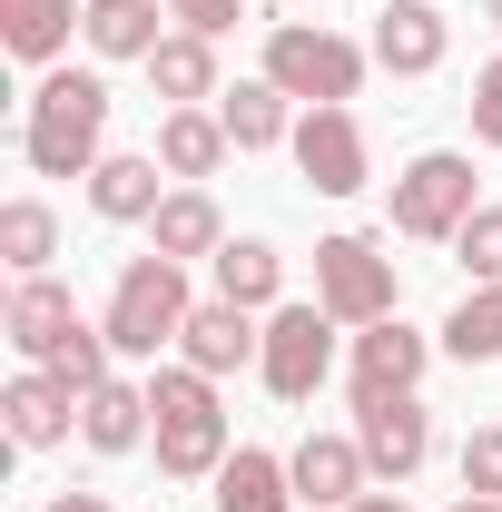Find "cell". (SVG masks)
<instances>
[{
  "instance_id": "cell-29",
  "label": "cell",
  "mask_w": 502,
  "mask_h": 512,
  "mask_svg": "<svg viewBox=\"0 0 502 512\" xmlns=\"http://www.w3.org/2000/svg\"><path fill=\"white\" fill-rule=\"evenodd\" d=\"M453 266L473 286H502V207H473V227L453 237Z\"/></svg>"
},
{
  "instance_id": "cell-12",
  "label": "cell",
  "mask_w": 502,
  "mask_h": 512,
  "mask_svg": "<svg viewBox=\"0 0 502 512\" xmlns=\"http://www.w3.org/2000/svg\"><path fill=\"white\" fill-rule=\"evenodd\" d=\"M0 414H10V444H20V453H50V444L79 434V384H60L50 365H30V375H10Z\"/></svg>"
},
{
  "instance_id": "cell-11",
  "label": "cell",
  "mask_w": 502,
  "mask_h": 512,
  "mask_svg": "<svg viewBox=\"0 0 502 512\" xmlns=\"http://www.w3.org/2000/svg\"><path fill=\"white\" fill-rule=\"evenodd\" d=\"M443 50H453V20H443L434 0H384V10H375V69H394V79H434Z\"/></svg>"
},
{
  "instance_id": "cell-31",
  "label": "cell",
  "mask_w": 502,
  "mask_h": 512,
  "mask_svg": "<svg viewBox=\"0 0 502 512\" xmlns=\"http://www.w3.org/2000/svg\"><path fill=\"white\" fill-rule=\"evenodd\" d=\"M463 109H473V138H483V148H502V60L473 69V99H463Z\"/></svg>"
},
{
  "instance_id": "cell-6",
  "label": "cell",
  "mask_w": 502,
  "mask_h": 512,
  "mask_svg": "<svg viewBox=\"0 0 502 512\" xmlns=\"http://www.w3.org/2000/svg\"><path fill=\"white\" fill-rule=\"evenodd\" d=\"M315 306L335 325H384L394 306H404V286H394V256L375 247V237H325L315 247Z\"/></svg>"
},
{
  "instance_id": "cell-17",
  "label": "cell",
  "mask_w": 502,
  "mask_h": 512,
  "mask_svg": "<svg viewBox=\"0 0 502 512\" xmlns=\"http://www.w3.org/2000/svg\"><path fill=\"white\" fill-rule=\"evenodd\" d=\"M158 197H168V178H158V158H138V148H109V158L89 168V207H99L109 227H148Z\"/></svg>"
},
{
  "instance_id": "cell-16",
  "label": "cell",
  "mask_w": 502,
  "mask_h": 512,
  "mask_svg": "<svg viewBox=\"0 0 502 512\" xmlns=\"http://www.w3.org/2000/svg\"><path fill=\"white\" fill-rule=\"evenodd\" d=\"M148 424H158V414H148V384H128V375H109V384L79 394V444L89 453H138Z\"/></svg>"
},
{
  "instance_id": "cell-15",
  "label": "cell",
  "mask_w": 502,
  "mask_h": 512,
  "mask_svg": "<svg viewBox=\"0 0 502 512\" xmlns=\"http://www.w3.org/2000/svg\"><path fill=\"white\" fill-rule=\"evenodd\" d=\"M69 325H79V296H69L60 276H20V286H10V316H0V335H10L30 365H50V345H60Z\"/></svg>"
},
{
  "instance_id": "cell-4",
  "label": "cell",
  "mask_w": 502,
  "mask_h": 512,
  "mask_svg": "<svg viewBox=\"0 0 502 512\" xmlns=\"http://www.w3.org/2000/svg\"><path fill=\"white\" fill-rule=\"evenodd\" d=\"M365 60H375V50L335 40L325 20H276V30H266V69H256V79H276V89H286V99H306V109H345V99L365 89Z\"/></svg>"
},
{
  "instance_id": "cell-14",
  "label": "cell",
  "mask_w": 502,
  "mask_h": 512,
  "mask_svg": "<svg viewBox=\"0 0 502 512\" xmlns=\"http://www.w3.org/2000/svg\"><path fill=\"white\" fill-rule=\"evenodd\" d=\"M256 355H266V325H256L247 306H227V296H207L188 316V335H178V365H197V375H237Z\"/></svg>"
},
{
  "instance_id": "cell-9",
  "label": "cell",
  "mask_w": 502,
  "mask_h": 512,
  "mask_svg": "<svg viewBox=\"0 0 502 512\" xmlns=\"http://www.w3.org/2000/svg\"><path fill=\"white\" fill-rule=\"evenodd\" d=\"M355 444H365V463L384 483H414L434 463V414L414 394H375V404H355Z\"/></svg>"
},
{
  "instance_id": "cell-7",
  "label": "cell",
  "mask_w": 502,
  "mask_h": 512,
  "mask_svg": "<svg viewBox=\"0 0 502 512\" xmlns=\"http://www.w3.org/2000/svg\"><path fill=\"white\" fill-rule=\"evenodd\" d=\"M256 375H266V394L276 404H306L315 384L335 375V316L325 306H266V355H256Z\"/></svg>"
},
{
  "instance_id": "cell-27",
  "label": "cell",
  "mask_w": 502,
  "mask_h": 512,
  "mask_svg": "<svg viewBox=\"0 0 502 512\" xmlns=\"http://www.w3.org/2000/svg\"><path fill=\"white\" fill-rule=\"evenodd\" d=\"M443 355H453V365H502V286H473V296L443 316Z\"/></svg>"
},
{
  "instance_id": "cell-13",
  "label": "cell",
  "mask_w": 502,
  "mask_h": 512,
  "mask_svg": "<svg viewBox=\"0 0 502 512\" xmlns=\"http://www.w3.org/2000/svg\"><path fill=\"white\" fill-rule=\"evenodd\" d=\"M286 473H296V503H315V512H345V503H365V444L355 434H306V444L286 453Z\"/></svg>"
},
{
  "instance_id": "cell-30",
  "label": "cell",
  "mask_w": 502,
  "mask_h": 512,
  "mask_svg": "<svg viewBox=\"0 0 502 512\" xmlns=\"http://www.w3.org/2000/svg\"><path fill=\"white\" fill-rule=\"evenodd\" d=\"M463 493L502 503V424H473V434H463Z\"/></svg>"
},
{
  "instance_id": "cell-33",
  "label": "cell",
  "mask_w": 502,
  "mask_h": 512,
  "mask_svg": "<svg viewBox=\"0 0 502 512\" xmlns=\"http://www.w3.org/2000/svg\"><path fill=\"white\" fill-rule=\"evenodd\" d=\"M50 512H109V493H50Z\"/></svg>"
},
{
  "instance_id": "cell-32",
  "label": "cell",
  "mask_w": 502,
  "mask_h": 512,
  "mask_svg": "<svg viewBox=\"0 0 502 512\" xmlns=\"http://www.w3.org/2000/svg\"><path fill=\"white\" fill-rule=\"evenodd\" d=\"M168 20L197 30V40H217V30H237V20H247V0H168Z\"/></svg>"
},
{
  "instance_id": "cell-8",
  "label": "cell",
  "mask_w": 502,
  "mask_h": 512,
  "mask_svg": "<svg viewBox=\"0 0 502 512\" xmlns=\"http://www.w3.org/2000/svg\"><path fill=\"white\" fill-rule=\"evenodd\" d=\"M286 148H296V178H306L315 197H355L365 178H375V158H365V128H355V109H306Z\"/></svg>"
},
{
  "instance_id": "cell-20",
  "label": "cell",
  "mask_w": 502,
  "mask_h": 512,
  "mask_svg": "<svg viewBox=\"0 0 502 512\" xmlns=\"http://www.w3.org/2000/svg\"><path fill=\"white\" fill-rule=\"evenodd\" d=\"M79 20H89V0H0V50L30 60V69H50Z\"/></svg>"
},
{
  "instance_id": "cell-3",
  "label": "cell",
  "mask_w": 502,
  "mask_h": 512,
  "mask_svg": "<svg viewBox=\"0 0 502 512\" xmlns=\"http://www.w3.org/2000/svg\"><path fill=\"white\" fill-rule=\"evenodd\" d=\"M188 316H197V296H188V266H178V256H128L119 266V286H109V345H119V355H158V345H178V335H188Z\"/></svg>"
},
{
  "instance_id": "cell-23",
  "label": "cell",
  "mask_w": 502,
  "mask_h": 512,
  "mask_svg": "<svg viewBox=\"0 0 502 512\" xmlns=\"http://www.w3.org/2000/svg\"><path fill=\"white\" fill-rule=\"evenodd\" d=\"M217 119H227L237 148H286L296 138V99L276 79H237V89H217Z\"/></svg>"
},
{
  "instance_id": "cell-36",
  "label": "cell",
  "mask_w": 502,
  "mask_h": 512,
  "mask_svg": "<svg viewBox=\"0 0 502 512\" xmlns=\"http://www.w3.org/2000/svg\"><path fill=\"white\" fill-rule=\"evenodd\" d=\"M483 20H493V30H502V0H483Z\"/></svg>"
},
{
  "instance_id": "cell-34",
  "label": "cell",
  "mask_w": 502,
  "mask_h": 512,
  "mask_svg": "<svg viewBox=\"0 0 502 512\" xmlns=\"http://www.w3.org/2000/svg\"><path fill=\"white\" fill-rule=\"evenodd\" d=\"M345 512H414L404 493H365V503H345Z\"/></svg>"
},
{
  "instance_id": "cell-24",
  "label": "cell",
  "mask_w": 502,
  "mask_h": 512,
  "mask_svg": "<svg viewBox=\"0 0 502 512\" xmlns=\"http://www.w3.org/2000/svg\"><path fill=\"white\" fill-rule=\"evenodd\" d=\"M207 266H217V296H227V306H286V256L266 247V237H227V247L207 256Z\"/></svg>"
},
{
  "instance_id": "cell-22",
  "label": "cell",
  "mask_w": 502,
  "mask_h": 512,
  "mask_svg": "<svg viewBox=\"0 0 502 512\" xmlns=\"http://www.w3.org/2000/svg\"><path fill=\"white\" fill-rule=\"evenodd\" d=\"M296 503V473H286V453L266 444H237L217 463V512H286Z\"/></svg>"
},
{
  "instance_id": "cell-2",
  "label": "cell",
  "mask_w": 502,
  "mask_h": 512,
  "mask_svg": "<svg viewBox=\"0 0 502 512\" xmlns=\"http://www.w3.org/2000/svg\"><path fill=\"white\" fill-rule=\"evenodd\" d=\"M148 434H158V473L168 483H217V463H227V404H217V375H197V365H158L148 375Z\"/></svg>"
},
{
  "instance_id": "cell-19",
  "label": "cell",
  "mask_w": 502,
  "mask_h": 512,
  "mask_svg": "<svg viewBox=\"0 0 502 512\" xmlns=\"http://www.w3.org/2000/svg\"><path fill=\"white\" fill-rule=\"evenodd\" d=\"M138 69H148V89H158L168 109H207V99H217V40H197V30H168Z\"/></svg>"
},
{
  "instance_id": "cell-35",
  "label": "cell",
  "mask_w": 502,
  "mask_h": 512,
  "mask_svg": "<svg viewBox=\"0 0 502 512\" xmlns=\"http://www.w3.org/2000/svg\"><path fill=\"white\" fill-rule=\"evenodd\" d=\"M453 512H502V503H483V493H463V503H453Z\"/></svg>"
},
{
  "instance_id": "cell-26",
  "label": "cell",
  "mask_w": 502,
  "mask_h": 512,
  "mask_svg": "<svg viewBox=\"0 0 502 512\" xmlns=\"http://www.w3.org/2000/svg\"><path fill=\"white\" fill-rule=\"evenodd\" d=\"M50 256H60V217L40 197H10L0 207V266L10 276H50Z\"/></svg>"
},
{
  "instance_id": "cell-28",
  "label": "cell",
  "mask_w": 502,
  "mask_h": 512,
  "mask_svg": "<svg viewBox=\"0 0 502 512\" xmlns=\"http://www.w3.org/2000/svg\"><path fill=\"white\" fill-rule=\"evenodd\" d=\"M109 355H119V345H109V325H89V316H79L60 345H50V375L89 394V384H109Z\"/></svg>"
},
{
  "instance_id": "cell-10",
  "label": "cell",
  "mask_w": 502,
  "mask_h": 512,
  "mask_svg": "<svg viewBox=\"0 0 502 512\" xmlns=\"http://www.w3.org/2000/svg\"><path fill=\"white\" fill-rule=\"evenodd\" d=\"M424 365H434V335H414L404 316H384V325H355V404H375V394H414L424 384Z\"/></svg>"
},
{
  "instance_id": "cell-1",
  "label": "cell",
  "mask_w": 502,
  "mask_h": 512,
  "mask_svg": "<svg viewBox=\"0 0 502 512\" xmlns=\"http://www.w3.org/2000/svg\"><path fill=\"white\" fill-rule=\"evenodd\" d=\"M20 158L40 178H89L109 158V79L99 69H50L20 109Z\"/></svg>"
},
{
  "instance_id": "cell-18",
  "label": "cell",
  "mask_w": 502,
  "mask_h": 512,
  "mask_svg": "<svg viewBox=\"0 0 502 512\" xmlns=\"http://www.w3.org/2000/svg\"><path fill=\"white\" fill-rule=\"evenodd\" d=\"M227 148H237V138H227V119H217V109H168L148 158H158L168 178H188V188H197V178H217V168H227Z\"/></svg>"
},
{
  "instance_id": "cell-25",
  "label": "cell",
  "mask_w": 502,
  "mask_h": 512,
  "mask_svg": "<svg viewBox=\"0 0 502 512\" xmlns=\"http://www.w3.org/2000/svg\"><path fill=\"white\" fill-rule=\"evenodd\" d=\"M158 10L168 0H89V20H79V40L99 50V60H148L168 30H158Z\"/></svg>"
},
{
  "instance_id": "cell-5",
  "label": "cell",
  "mask_w": 502,
  "mask_h": 512,
  "mask_svg": "<svg viewBox=\"0 0 502 512\" xmlns=\"http://www.w3.org/2000/svg\"><path fill=\"white\" fill-rule=\"evenodd\" d=\"M473 158H453V148H424L404 178H394V237H414V247H453L463 227H473Z\"/></svg>"
},
{
  "instance_id": "cell-21",
  "label": "cell",
  "mask_w": 502,
  "mask_h": 512,
  "mask_svg": "<svg viewBox=\"0 0 502 512\" xmlns=\"http://www.w3.org/2000/svg\"><path fill=\"white\" fill-rule=\"evenodd\" d=\"M148 247L178 256V266H188V256H217V247H227L217 197H207V188H168V197H158V217H148Z\"/></svg>"
}]
</instances>
